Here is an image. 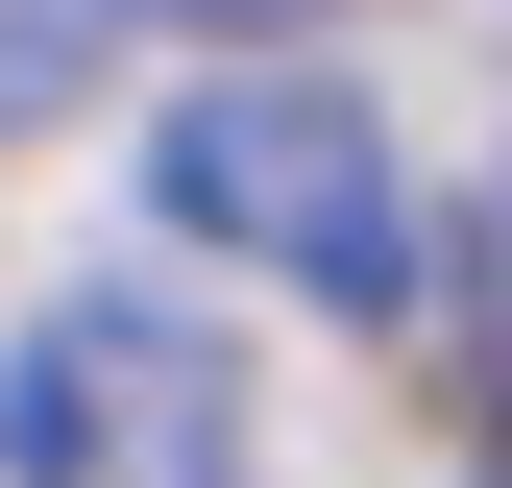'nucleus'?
I'll return each instance as SVG.
<instances>
[{
    "instance_id": "f257e3e1",
    "label": "nucleus",
    "mask_w": 512,
    "mask_h": 488,
    "mask_svg": "<svg viewBox=\"0 0 512 488\" xmlns=\"http://www.w3.org/2000/svg\"><path fill=\"white\" fill-rule=\"evenodd\" d=\"M147 220L220 244V269H269V293H342V318L415 293V171H391V122H366L342 74H293V49H220V74L147 122Z\"/></svg>"
},
{
    "instance_id": "f03ea898",
    "label": "nucleus",
    "mask_w": 512,
    "mask_h": 488,
    "mask_svg": "<svg viewBox=\"0 0 512 488\" xmlns=\"http://www.w3.org/2000/svg\"><path fill=\"white\" fill-rule=\"evenodd\" d=\"M0 488H244V366L171 293H49L0 342Z\"/></svg>"
},
{
    "instance_id": "7ed1b4c3",
    "label": "nucleus",
    "mask_w": 512,
    "mask_h": 488,
    "mask_svg": "<svg viewBox=\"0 0 512 488\" xmlns=\"http://www.w3.org/2000/svg\"><path fill=\"white\" fill-rule=\"evenodd\" d=\"M147 25H196V49H269V25H317V0H147Z\"/></svg>"
}]
</instances>
